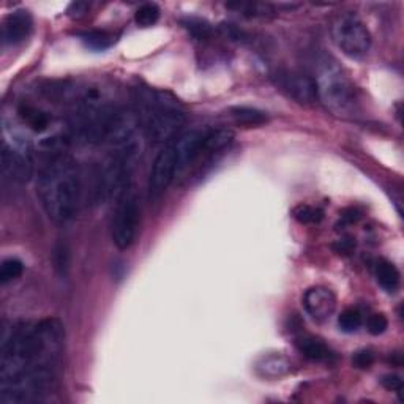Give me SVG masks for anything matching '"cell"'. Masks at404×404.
I'll list each match as a JSON object with an SVG mask.
<instances>
[{"label": "cell", "mask_w": 404, "mask_h": 404, "mask_svg": "<svg viewBox=\"0 0 404 404\" xmlns=\"http://www.w3.org/2000/svg\"><path fill=\"white\" fill-rule=\"evenodd\" d=\"M65 330L60 321L16 324L0 351V401L26 404L53 390L59 373Z\"/></svg>", "instance_id": "1"}, {"label": "cell", "mask_w": 404, "mask_h": 404, "mask_svg": "<svg viewBox=\"0 0 404 404\" xmlns=\"http://www.w3.org/2000/svg\"><path fill=\"white\" fill-rule=\"evenodd\" d=\"M38 198L48 216L55 223L75 218L81 199V174L73 158L54 155L38 176Z\"/></svg>", "instance_id": "2"}, {"label": "cell", "mask_w": 404, "mask_h": 404, "mask_svg": "<svg viewBox=\"0 0 404 404\" xmlns=\"http://www.w3.org/2000/svg\"><path fill=\"white\" fill-rule=\"evenodd\" d=\"M317 98L336 115H349L357 110L356 87L335 65H326L316 79Z\"/></svg>", "instance_id": "3"}, {"label": "cell", "mask_w": 404, "mask_h": 404, "mask_svg": "<svg viewBox=\"0 0 404 404\" xmlns=\"http://www.w3.org/2000/svg\"><path fill=\"white\" fill-rule=\"evenodd\" d=\"M141 225V206L138 193L133 186L120 194L115 202V211L111 223V237L119 250H128L138 239Z\"/></svg>", "instance_id": "4"}, {"label": "cell", "mask_w": 404, "mask_h": 404, "mask_svg": "<svg viewBox=\"0 0 404 404\" xmlns=\"http://www.w3.org/2000/svg\"><path fill=\"white\" fill-rule=\"evenodd\" d=\"M331 38L336 48L351 59H363L371 49V33L354 13L338 14L331 23Z\"/></svg>", "instance_id": "5"}, {"label": "cell", "mask_w": 404, "mask_h": 404, "mask_svg": "<svg viewBox=\"0 0 404 404\" xmlns=\"http://www.w3.org/2000/svg\"><path fill=\"white\" fill-rule=\"evenodd\" d=\"M152 111L146 124V132L152 142L163 144L171 142L185 124V114L176 105H169L158 97L156 101H149Z\"/></svg>", "instance_id": "6"}, {"label": "cell", "mask_w": 404, "mask_h": 404, "mask_svg": "<svg viewBox=\"0 0 404 404\" xmlns=\"http://www.w3.org/2000/svg\"><path fill=\"white\" fill-rule=\"evenodd\" d=\"M2 171L14 182H27L33 174V155L28 142L13 136V142L4 139Z\"/></svg>", "instance_id": "7"}, {"label": "cell", "mask_w": 404, "mask_h": 404, "mask_svg": "<svg viewBox=\"0 0 404 404\" xmlns=\"http://www.w3.org/2000/svg\"><path fill=\"white\" fill-rule=\"evenodd\" d=\"M177 177V154L174 139L166 144L160 154L156 155L154 164H152L149 176V191L152 196L164 193L168 186L174 182Z\"/></svg>", "instance_id": "8"}, {"label": "cell", "mask_w": 404, "mask_h": 404, "mask_svg": "<svg viewBox=\"0 0 404 404\" xmlns=\"http://www.w3.org/2000/svg\"><path fill=\"white\" fill-rule=\"evenodd\" d=\"M277 87L300 105H313L317 98L316 81L299 71L283 70L273 75Z\"/></svg>", "instance_id": "9"}, {"label": "cell", "mask_w": 404, "mask_h": 404, "mask_svg": "<svg viewBox=\"0 0 404 404\" xmlns=\"http://www.w3.org/2000/svg\"><path fill=\"white\" fill-rule=\"evenodd\" d=\"M207 133L208 129L194 128L180 136H176L174 146L177 154V176L182 174L191 164L199 160L202 149H204Z\"/></svg>", "instance_id": "10"}, {"label": "cell", "mask_w": 404, "mask_h": 404, "mask_svg": "<svg viewBox=\"0 0 404 404\" xmlns=\"http://www.w3.org/2000/svg\"><path fill=\"white\" fill-rule=\"evenodd\" d=\"M303 308L314 321H326L335 313L336 295L326 286H313L303 295Z\"/></svg>", "instance_id": "11"}, {"label": "cell", "mask_w": 404, "mask_h": 404, "mask_svg": "<svg viewBox=\"0 0 404 404\" xmlns=\"http://www.w3.org/2000/svg\"><path fill=\"white\" fill-rule=\"evenodd\" d=\"M33 31V18L27 10H14L4 19L2 40L5 45L14 46L26 41Z\"/></svg>", "instance_id": "12"}, {"label": "cell", "mask_w": 404, "mask_h": 404, "mask_svg": "<svg viewBox=\"0 0 404 404\" xmlns=\"http://www.w3.org/2000/svg\"><path fill=\"white\" fill-rule=\"evenodd\" d=\"M295 348L303 357L312 360V362H330L334 358V352L329 346L313 335H303L297 338Z\"/></svg>", "instance_id": "13"}, {"label": "cell", "mask_w": 404, "mask_h": 404, "mask_svg": "<svg viewBox=\"0 0 404 404\" xmlns=\"http://www.w3.org/2000/svg\"><path fill=\"white\" fill-rule=\"evenodd\" d=\"M374 277H376L378 285L384 289L386 292L392 294L400 287L401 275L398 269H396L395 264L390 261H386V259H379L374 267Z\"/></svg>", "instance_id": "14"}, {"label": "cell", "mask_w": 404, "mask_h": 404, "mask_svg": "<svg viewBox=\"0 0 404 404\" xmlns=\"http://www.w3.org/2000/svg\"><path fill=\"white\" fill-rule=\"evenodd\" d=\"M256 370L264 378H281L289 373L291 362L283 356H267L256 363Z\"/></svg>", "instance_id": "15"}, {"label": "cell", "mask_w": 404, "mask_h": 404, "mask_svg": "<svg viewBox=\"0 0 404 404\" xmlns=\"http://www.w3.org/2000/svg\"><path fill=\"white\" fill-rule=\"evenodd\" d=\"M230 115H233L237 124L247 127H257L267 122L265 112L256 110V107H248V106L233 107V110H230Z\"/></svg>", "instance_id": "16"}, {"label": "cell", "mask_w": 404, "mask_h": 404, "mask_svg": "<svg viewBox=\"0 0 404 404\" xmlns=\"http://www.w3.org/2000/svg\"><path fill=\"white\" fill-rule=\"evenodd\" d=\"M19 115L26 124L31 127L35 132H45V129L49 127V115L38 110V107L33 106H21L19 107Z\"/></svg>", "instance_id": "17"}, {"label": "cell", "mask_w": 404, "mask_h": 404, "mask_svg": "<svg viewBox=\"0 0 404 404\" xmlns=\"http://www.w3.org/2000/svg\"><path fill=\"white\" fill-rule=\"evenodd\" d=\"M160 6L154 2H147V4H142L138 10L134 13V23L138 27L141 28H147L155 26L158 23V19H160Z\"/></svg>", "instance_id": "18"}, {"label": "cell", "mask_w": 404, "mask_h": 404, "mask_svg": "<svg viewBox=\"0 0 404 404\" xmlns=\"http://www.w3.org/2000/svg\"><path fill=\"white\" fill-rule=\"evenodd\" d=\"M83 43L90 49L95 51H103L111 48L115 43V37L112 33L106 32V31H92V32H85L81 35Z\"/></svg>", "instance_id": "19"}, {"label": "cell", "mask_w": 404, "mask_h": 404, "mask_svg": "<svg viewBox=\"0 0 404 404\" xmlns=\"http://www.w3.org/2000/svg\"><path fill=\"white\" fill-rule=\"evenodd\" d=\"M24 272V262L18 257H6L0 265V281L4 285L18 280Z\"/></svg>", "instance_id": "20"}, {"label": "cell", "mask_w": 404, "mask_h": 404, "mask_svg": "<svg viewBox=\"0 0 404 404\" xmlns=\"http://www.w3.org/2000/svg\"><path fill=\"white\" fill-rule=\"evenodd\" d=\"M362 313L356 308H346L344 312H341V314L338 316V327H340V330L344 331V334H354V331H357L360 326H362Z\"/></svg>", "instance_id": "21"}, {"label": "cell", "mask_w": 404, "mask_h": 404, "mask_svg": "<svg viewBox=\"0 0 404 404\" xmlns=\"http://www.w3.org/2000/svg\"><path fill=\"white\" fill-rule=\"evenodd\" d=\"M292 216L302 225H316V223H319L324 218V213L317 207L299 204L297 207L292 208Z\"/></svg>", "instance_id": "22"}, {"label": "cell", "mask_w": 404, "mask_h": 404, "mask_svg": "<svg viewBox=\"0 0 404 404\" xmlns=\"http://www.w3.org/2000/svg\"><path fill=\"white\" fill-rule=\"evenodd\" d=\"M184 27L188 31L194 38L198 40H206L212 35V27L208 23L202 19H196V18H188L184 21Z\"/></svg>", "instance_id": "23"}, {"label": "cell", "mask_w": 404, "mask_h": 404, "mask_svg": "<svg viewBox=\"0 0 404 404\" xmlns=\"http://www.w3.org/2000/svg\"><path fill=\"white\" fill-rule=\"evenodd\" d=\"M388 327V321L384 314H373L368 317L366 322V330L370 331L373 336H379L384 334Z\"/></svg>", "instance_id": "24"}, {"label": "cell", "mask_w": 404, "mask_h": 404, "mask_svg": "<svg viewBox=\"0 0 404 404\" xmlns=\"http://www.w3.org/2000/svg\"><path fill=\"white\" fill-rule=\"evenodd\" d=\"M374 360H376V356H374V352L370 349H360L352 356L354 366L360 368V370L370 368L374 363Z\"/></svg>", "instance_id": "25"}, {"label": "cell", "mask_w": 404, "mask_h": 404, "mask_svg": "<svg viewBox=\"0 0 404 404\" xmlns=\"http://www.w3.org/2000/svg\"><path fill=\"white\" fill-rule=\"evenodd\" d=\"M381 384L390 392L403 390V379L398 376V374H386V376L381 379Z\"/></svg>", "instance_id": "26"}, {"label": "cell", "mask_w": 404, "mask_h": 404, "mask_svg": "<svg viewBox=\"0 0 404 404\" xmlns=\"http://www.w3.org/2000/svg\"><path fill=\"white\" fill-rule=\"evenodd\" d=\"M89 4L87 2H73L68 6V14L71 18H79L83 16L84 13H87Z\"/></svg>", "instance_id": "27"}, {"label": "cell", "mask_w": 404, "mask_h": 404, "mask_svg": "<svg viewBox=\"0 0 404 404\" xmlns=\"http://www.w3.org/2000/svg\"><path fill=\"white\" fill-rule=\"evenodd\" d=\"M360 212L357 211V208H346V211L341 213V220L343 223H346V225H352V223H356L357 220H360Z\"/></svg>", "instance_id": "28"}, {"label": "cell", "mask_w": 404, "mask_h": 404, "mask_svg": "<svg viewBox=\"0 0 404 404\" xmlns=\"http://www.w3.org/2000/svg\"><path fill=\"white\" fill-rule=\"evenodd\" d=\"M354 247H356V243L352 242V239H343L340 240V253H351L354 250Z\"/></svg>", "instance_id": "29"}]
</instances>
